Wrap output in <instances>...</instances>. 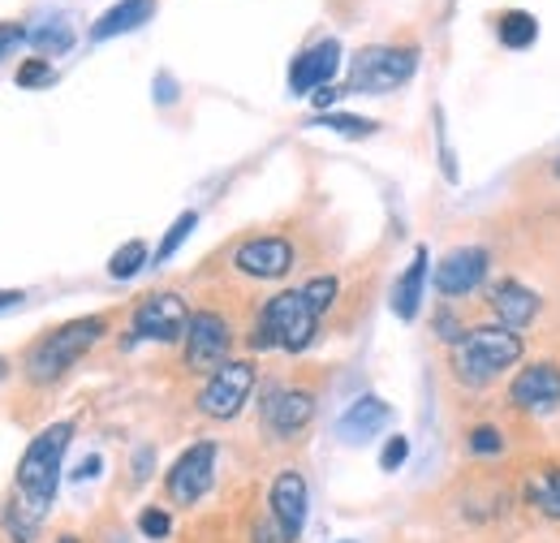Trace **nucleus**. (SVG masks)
<instances>
[{"label":"nucleus","mask_w":560,"mask_h":543,"mask_svg":"<svg viewBox=\"0 0 560 543\" xmlns=\"http://www.w3.org/2000/svg\"><path fill=\"white\" fill-rule=\"evenodd\" d=\"M522 354H526V340L517 337L513 328L479 324L448 349V362H453V376L466 389H488L495 376H504L509 367L522 362Z\"/></svg>","instance_id":"obj_1"},{"label":"nucleus","mask_w":560,"mask_h":543,"mask_svg":"<svg viewBox=\"0 0 560 543\" xmlns=\"http://www.w3.org/2000/svg\"><path fill=\"white\" fill-rule=\"evenodd\" d=\"M73 440V423H52V427H44L31 444H26V453H22V462H18V496H22V505L31 509V513H48V505L57 500V483H61V462H66V449H70Z\"/></svg>","instance_id":"obj_2"},{"label":"nucleus","mask_w":560,"mask_h":543,"mask_svg":"<svg viewBox=\"0 0 560 543\" xmlns=\"http://www.w3.org/2000/svg\"><path fill=\"white\" fill-rule=\"evenodd\" d=\"M319 333V311L306 302L302 289H284L272 302H264L255 328H250V349H289L302 354Z\"/></svg>","instance_id":"obj_3"},{"label":"nucleus","mask_w":560,"mask_h":543,"mask_svg":"<svg viewBox=\"0 0 560 543\" xmlns=\"http://www.w3.org/2000/svg\"><path fill=\"white\" fill-rule=\"evenodd\" d=\"M104 320L100 315H82V320H70L61 328H52L48 337H39L26 354V380L31 384H57L73 362L104 337Z\"/></svg>","instance_id":"obj_4"},{"label":"nucleus","mask_w":560,"mask_h":543,"mask_svg":"<svg viewBox=\"0 0 560 543\" xmlns=\"http://www.w3.org/2000/svg\"><path fill=\"white\" fill-rule=\"evenodd\" d=\"M419 73V48H393V44H371L358 48L350 61V91L384 95L406 86Z\"/></svg>","instance_id":"obj_5"},{"label":"nucleus","mask_w":560,"mask_h":543,"mask_svg":"<svg viewBox=\"0 0 560 543\" xmlns=\"http://www.w3.org/2000/svg\"><path fill=\"white\" fill-rule=\"evenodd\" d=\"M190 328V307L182 293H147L139 307H135V333L126 345L135 340H160V345H177Z\"/></svg>","instance_id":"obj_6"},{"label":"nucleus","mask_w":560,"mask_h":543,"mask_svg":"<svg viewBox=\"0 0 560 543\" xmlns=\"http://www.w3.org/2000/svg\"><path fill=\"white\" fill-rule=\"evenodd\" d=\"M250 389H255V362H246V358H229L208 384H203L199 409H203L208 418H215V423H229V418L242 414L246 397H250Z\"/></svg>","instance_id":"obj_7"},{"label":"nucleus","mask_w":560,"mask_h":543,"mask_svg":"<svg viewBox=\"0 0 560 543\" xmlns=\"http://www.w3.org/2000/svg\"><path fill=\"white\" fill-rule=\"evenodd\" d=\"M215 458H220L215 440H199V444H190V449L168 466V475H164V492H168V500H173V505H199V500L211 492Z\"/></svg>","instance_id":"obj_8"},{"label":"nucleus","mask_w":560,"mask_h":543,"mask_svg":"<svg viewBox=\"0 0 560 543\" xmlns=\"http://www.w3.org/2000/svg\"><path fill=\"white\" fill-rule=\"evenodd\" d=\"M233 349V328L215 311H195L186 328V367L195 376H215L229 362Z\"/></svg>","instance_id":"obj_9"},{"label":"nucleus","mask_w":560,"mask_h":543,"mask_svg":"<svg viewBox=\"0 0 560 543\" xmlns=\"http://www.w3.org/2000/svg\"><path fill=\"white\" fill-rule=\"evenodd\" d=\"M431 280H435V293L440 298H466V293H475L488 280V251L483 246H457V251H448L435 264Z\"/></svg>","instance_id":"obj_10"},{"label":"nucleus","mask_w":560,"mask_h":543,"mask_svg":"<svg viewBox=\"0 0 560 543\" xmlns=\"http://www.w3.org/2000/svg\"><path fill=\"white\" fill-rule=\"evenodd\" d=\"M233 268L242 276H255V280H280L293 268V242H284L277 233H264V238H246L237 251H233Z\"/></svg>","instance_id":"obj_11"},{"label":"nucleus","mask_w":560,"mask_h":543,"mask_svg":"<svg viewBox=\"0 0 560 543\" xmlns=\"http://www.w3.org/2000/svg\"><path fill=\"white\" fill-rule=\"evenodd\" d=\"M488 307H491V315H495V324H504V328L522 333V328H530V324L539 320L544 298H539L535 289H526L517 276H504V280H495V285H491Z\"/></svg>","instance_id":"obj_12"},{"label":"nucleus","mask_w":560,"mask_h":543,"mask_svg":"<svg viewBox=\"0 0 560 543\" xmlns=\"http://www.w3.org/2000/svg\"><path fill=\"white\" fill-rule=\"evenodd\" d=\"M337 69H341V44L337 39H319L306 53L293 57V66H289V91L293 95H315L319 86H328L337 78Z\"/></svg>","instance_id":"obj_13"},{"label":"nucleus","mask_w":560,"mask_h":543,"mask_svg":"<svg viewBox=\"0 0 560 543\" xmlns=\"http://www.w3.org/2000/svg\"><path fill=\"white\" fill-rule=\"evenodd\" d=\"M509 402L526 414H539V409L560 406V367L557 362H530L513 376L509 384Z\"/></svg>","instance_id":"obj_14"},{"label":"nucleus","mask_w":560,"mask_h":543,"mask_svg":"<svg viewBox=\"0 0 560 543\" xmlns=\"http://www.w3.org/2000/svg\"><path fill=\"white\" fill-rule=\"evenodd\" d=\"M306 509H311V492H306L302 471H280L268 492V513L284 527L289 540H298L306 531Z\"/></svg>","instance_id":"obj_15"},{"label":"nucleus","mask_w":560,"mask_h":543,"mask_svg":"<svg viewBox=\"0 0 560 543\" xmlns=\"http://www.w3.org/2000/svg\"><path fill=\"white\" fill-rule=\"evenodd\" d=\"M311 418H315V393H306V389H277L264 402V423L280 440H293L298 431H306Z\"/></svg>","instance_id":"obj_16"},{"label":"nucleus","mask_w":560,"mask_h":543,"mask_svg":"<svg viewBox=\"0 0 560 543\" xmlns=\"http://www.w3.org/2000/svg\"><path fill=\"white\" fill-rule=\"evenodd\" d=\"M388 418H393V406H388L384 397H358V402L337 418V436H341L346 444H366L371 436H380V431L388 427Z\"/></svg>","instance_id":"obj_17"},{"label":"nucleus","mask_w":560,"mask_h":543,"mask_svg":"<svg viewBox=\"0 0 560 543\" xmlns=\"http://www.w3.org/2000/svg\"><path fill=\"white\" fill-rule=\"evenodd\" d=\"M427 272H431V255H427V246L415 251V259H410V268L397 276V285H393V315L401 320V324H415L419 320V307H422V289H427Z\"/></svg>","instance_id":"obj_18"},{"label":"nucleus","mask_w":560,"mask_h":543,"mask_svg":"<svg viewBox=\"0 0 560 543\" xmlns=\"http://www.w3.org/2000/svg\"><path fill=\"white\" fill-rule=\"evenodd\" d=\"M151 13H155V0H117L108 13L95 18L91 44H108V39H117V35L139 31L142 22H151Z\"/></svg>","instance_id":"obj_19"},{"label":"nucleus","mask_w":560,"mask_h":543,"mask_svg":"<svg viewBox=\"0 0 560 543\" xmlns=\"http://www.w3.org/2000/svg\"><path fill=\"white\" fill-rule=\"evenodd\" d=\"M495 31H500V44L504 48H530L535 39H539V18L535 13H526V9H504L500 13V22H495Z\"/></svg>","instance_id":"obj_20"},{"label":"nucleus","mask_w":560,"mask_h":543,"mask_svg":"<svg viewBox=\"0 0 560 543\" xmlns=\"http://www.w3.org/2000/svg\"><path fill=\"white\" fill-rule=\"evenodd\" d=\"M526 496H530V505H535L544 518L560 522V466H552V471H539V475L530 478Z\"/></svg>","instance_id":"obj_21"},{"label":"nucleus","mask_w":560,"mask_h":543,"mask_svg":"<svg viewBox=\"0 0 560 543\" xmlns=\"http://www.w3.org/2000/svg\"><path fill=\"white\" fill-rule=\"evenodd\" d=\"M147 259H151L147 242H142V238H130L126 246H117V251H113V259H108V276H113V280H130V276H139Z\"/></svg>","instance_id":"obj_22"},{"label":"nucleus","mask_w":560,"mask_h":543,"mask_svg":"<svg viewBox=\"0 0 560 543\" xmlns=\"http://www.w3.org/2000/svg\"><path fill=\"white\" fill-rule=\"evenodd\" d=\"M311 126L337 130V135H346V138H366V135H375V130H380V122L358 117V113H315V117H311Z\"/></svg>","instance_id":"obj_23"},{"label":"nucleus","mask_w":560,"mask_h":543,"mask_svg":"<svg viewBox=\"0 0 560 543\" xmlns=\"http://www.w3.org/2000/svg\"><path fill=\"white\" fill-rule=\"evenodd\" d=\"M195 224H199V211H195V207H190V211H182V216L168 224V233H164V242L155 246V255H151V259H155V264H168V259L182 251V242L195 233Z\"/></svg>","instance_id":"obj_24"},{"label":"nucleus","mask_w":560,"mask_h":543,"mask_svg":"<svg viewBox=\"0 0 560 543\" xmlns=\"http://www.w3.org/2000/svg\"><path fill=\"white\" fill-rule=\"evenodd\" d=\"M39 513H31L26 505H9L4 509V531H9V540L13 543H31L35 535H39Z\"/></svg>","instance_id":"obj_25"},{"label":"nucleus","mask_w":560,"mask_h":543,"mask_svg":"<svg viewBox=\"0 0 560 543\" xmlns=\"http://www.w3.org/2000/svg\"><path fill=\"white\" fill-rule=\"evenodd\" d=\"M13 82H18L22 91H39V86H52V82H57V69H52V61L35 57V61H22V66H18Z\"/></svg>","instance_id":"obj_26"},{"label":"nucleus","mask_w":560,"mask_h":543,"mask_svg":"<svg viewBox=\"0 0 560 543\" xmlns=\"http://www.w3.org/2000/svg\"><path fill=\"white\" fill-rule=\"evenodd\" d=\"M302 293H306V302H311V307L324 315V311L337 302L341 280H337V276H315V280H306V285H302Z\"/></svg>","instance_id":"obj_27"},{"label":"nucleus","mask_w":560,"mask_h":543,"mask_svg":"<svg viewBox=\"0 0 560 543\" xmlns=\"http://www.w3.org/2000/svg\"><path fill=\"white\" fill-rule=\"evenodd\" d=\"M466 444H470V453H475V458H495V453H504V436H500V427H491V423L470 427Z\"/></svg>","instance_id":"obj_28"},{"label":"nucleus","mask_w":560,"mask_h":543,"mask_svg":"<svg viewBox=\"0 0 560 543\" xmlns=\"http://www.w3.org/2000/svg\"><path fill=\"white\" fill-rule=\"evenodd\" d=\"M31 44H39V48L52 57V53H66V48H70L73 31L66 26V22H57V26H44V31H35V35H31Z\"/></svg>","instance_id":"obj_29"},{"label":"nucleus","mask_w":560,"mask_h":543,"mask_svg":"<svg viewBox=\"0 0 560 543\" xmlns=\"http://www.w3.org/2000/svg\"><path fill=\"white\" fill-rule=\"evenodd\" d=\"M406 458H410V440H406V436H388L384 449H380V471L393 475V471L406 466Z\"/></svg>","instance_id":"obj_30"},{"label":"nucleus","mask_w":560,"mask_h":543,"mask_svg":"<svg viewBox=\"0 0 560 543\" xmlns=\"http://www.w3.org/2000/svg\"><path fill=\"white\" fill-rule=\"evenodd\" d=\"M139 531L147 540H168V531H173V518L164 513V509H155V505H147L139 513Z\"/></svg>","instance_id":"obj_31"},{"label":"nucleus","mask_w":560,"mask_h":543,"mask_svg":"<svg viewBox=\"0 0 560 543\" xmlns=\"http://www.w3.org/2000/svg\"><path fill=\"white\" fill-rule=\"evenodd\" d=\"M250 543H293V540L284 535V527H280L272 513H259L255 527H250Z\"/></svg>","instance_id":"obj_32"},{"label":"nucleus","mask_w":560,"mask_h":543,"mask_svg":"<svg viewBox=\"0 0 560 543\" xmlns=\"http://www.w3.org/2000/svg\"><path fill=\"white\" fill-rule=\"evenodd\" d=\"M22 39H31V35H26L18 22H0V61H4V57H9V53L22 44Z\"/></svg>","instance_id":"obj_33"},{"label":"nucleus","mask_w":560,"mask_h":543,"mask_svg":"<svg viewBox=\"0 0 560 543\" xmlns=\"http://www.w3.org/2000/svg\"><path fill=\"white\" fill-rule=\"evenodd\" d=\"M155 100H160V104H173V100H177V82H173L168 73L155 78Z\"/></svg>","instance_id":"obj_34"},{"label":"nucleus","mask_w":560,"mask_h":543,"mask_svg":"<svg viewBox=\"0 0 560 543\" xmlns=\"http://www.w3.org/2000/svg\"><path fill=\"white\" fill-rule=\"evenodd\" d=\"M100 471H104V458H100V453H91L86 462H78V471H73V478L82 483V478H95Z\"/></svg>","instance_id":"obj_35"},{"label":"nucleus","mask_w":560,"mask_h":543,"mask_svg":"<svg viewBox=\"0 0 560 543\" xmlns=\"http://www.w3.org/2000/svg\"><path fill=\"white\" fill-rule=\"evenodd\" d=\"M311 104H315L319 113H332V104H337V91H332V86H319V91L311 95Z\"/></svg>","instance_id":"obj_36"},{"label":"nucleus","mask_w":560,"mask_h":543,"mask_svg":"<svg viewBox=\"0 0 560 543\" xmlns=\"http://www.w3.org/2000/svg\"><path fill=\"white\" fill-rule=\"evenodd\" d=\"M22 302H26L22 289H0V311H4V307H22Z\"/></svg>","instance_id":"obj_37"},{"label":"nucleus","mask_w":560,"mask_h":543,"mask_svg":"<svg viewBox=\"0 0 560 543\" xmlns=\"http://www.w3.org/2000/svg\"><path fill=\"white\" fill-rule=\"evenodd\" d=\"M151 462H155V453H151V449H139V462H135V475H139V483L147 478V466H151Z\"/></svg>","instance_id":"obj_38"},{"label":"nucleus","mask_w":560,"mask_h":543,"mask_svg":"<svg viewBox=\"0 0 560 543\" xmlns=\"http://www.w3.org/2000/svg\"><path fill=\"white\" fill-rule=\"evenodd\" d=\"M4 371H9V362H4V358H0V380H4Z\"/></svg>","instance_id":"obj_39"},{"label":"nucleus","mask_w":560,"mask_h":543,"mask_svg":"<svg viewBox=\"0 0 560 543\" xmlns=\"http://www.w3.org/2000/svg\"><path fill=\"white\" fill-rule=\"evenodd\" d=\"M552 173H557V177H560V155H557V160H552Z\"/></svg>","instance_id":"obj_40"},{"label":"nucleus","mask_w":560,"mask_h":543,"mask_svg":"<svg viewBox=\"0 0 560 543\" xmlns=\"http://www.w3.org/2000/svg\"><path fill=\"white\" fill-rule=\"evenodd\" d=\"M57 543H78V540H73V535H61V540H57Z\"/></svg>","instance_id":"obj_41"}]
</instances>
